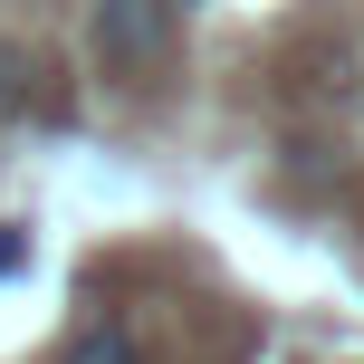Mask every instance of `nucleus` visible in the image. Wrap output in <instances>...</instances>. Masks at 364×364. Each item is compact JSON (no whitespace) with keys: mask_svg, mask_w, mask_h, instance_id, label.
I'll return each instance as SVG.
<instances>
[{"mask_svg":"<svg viewBox=\"0 0 364 364\" xmlns=\"http://www.w3.org/2000/svg\"><path fill=\"white\" fill-rule=\"evenodd\" d=\"M173 29H182L173 0H96V10H87V38H96V58H106L115 77L164 68V58H173Z\"/></svg>","mask_w":364,"mask_h":364,"instance_id":"obj_1","label":"nucleus"},{"mask_svg":"<svg viewBox=\"0 0 364 364\" xmlns=\"http://www.w3.org/2000/svg\"><path fill=\"white\" fill-rule=\"evenodd\" d=\"M58 364H144V346H134V336L115 326V316H87V326H77L68 346H58Z\"/></svg>","mask_w":364,"mask_h":364,"instance_id":"obj_2","label":"nucleus"},{"mask_svg":"<svg viewBox=\"0 0 364 364\" xmlns=\"http://www.w3.org/2000/svg\"><path fill=\"white\" fill-rule=\"evenodd\" d=\"M19 259H29V240H19V230H10V220H0V278H10V269H19Z\"/></svg>","mask_w":364,"mask_h":364,"instance_id":"obj_3","label":"nucleus"},{"mask_svg":"<svg viewBox=\"0 0 364 364\" xmlns=\"http://www.w3.org/2000/svg\"><path fill=\"white\" fill-rule=\"evenodd\" d=\"M173 10H182V0H173Z\"/></svg>","mask_w":364,"mask_h":364,"instance_id":"obj_4","label":"nucleus"}]
</instances>
